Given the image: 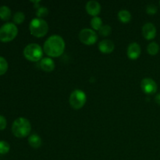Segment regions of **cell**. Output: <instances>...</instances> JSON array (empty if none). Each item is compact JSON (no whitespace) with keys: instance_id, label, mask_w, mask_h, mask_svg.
<instances>
[{"instance_id":"cell-1","label":"cell","mask_w":160,"mask_h":160,"mask_svg":"<svg viewBox=\"0 0 160 160\" xmlns=\"http://www.w3.org/2000/svg\"><path fill=\"white\" fill-rule=\"evenodd\" d=\"M44 51L51 57H59L65 49V42L60 35H51L44 44Z\"/></svg>"},{"instance_id":"cell-2","label":"cell","mask_w":160,"mask_h":160,"mask_svg":"<svg viewBox=\"0 0 160 160\" xmlns=\"http://www.w3.org/2000/svg\"><path fill=\"white\" fill-rule=\"evenodd\" d=\"M31 131V125L29 120L24 117H19L16 119L12 125V132L19 138H23L30 134Z\"/></svg>"},{"instance_id":"cell-3","label":"cell","mask_w":160,"mask_h":160,"mask_svg":"<svg viewBox=\"0 0 160 160\" xmlns=\"http://www.w3.org/2000/svg\"><path fill=\"white\" fill-rule=\"evenodd\" d=\"M29 29L33 36L36 38H42L48 33V25L45 20L37 17L30 22Z\"/></svg>"},{"instance_id":"cell-4","label":"cell","mask_w":160,"mask_h":160,"mask_svg":"<svg viewBox=\"0 0 160 160\" xmlns=\"http://www.w3.org/2000/svg\"><path fill=\"white\" fill-rule=\"evenodd\" d=\"M23 56L28 60L37 62L42 59L43 56V50L38 44H28L23 49Z\"/></svg>"},{"instance_id":"cell-5","label":"cell","mask_w":160,"mask_h":160,"mask_svg":"<svg viewBox=\"0 0 160 160\" xmlns=\"http://www.w3.org/2000/svg\"><path fill=\"white\" fill-rule=\"evenodd\" d=\"M18 34V28L13 23H6L0 28V41L8 42L13 40Z\"/></svg>"},{"instance_id":"cell-6","label":"cell","mask_w":160,"mask_h":160,"mask_svg":"<svg viewBox=\"0 0 160 160\" xmlns=\"http://www.w3.org/2000/svg\"><path fill=\"white\" fill-rule=\"evenodd\" d=\"M87 101V96L86 94L80 89H76L73 91L70 95L69 102L72 108L75 109H81Z\"/></svg>"},{"instance_id":"cell-7","label":"cell","mask_w":160,"mask_h":160,"mask_svg":"<svg viewBox=\"0 0 160 160\" xmlns=\"http://www.w3.org/2000/svg\"><path fill=\"white\" fill-rule=\"evenodd\" d=\"M79 39L84 45H92L98 41V34L93 29L84 28L80 31Z\"/></svg>"},{"instance_id":"cell-8","label":"cell","mask_w":160,"mask_h":160,"mask_svg":"<svg viewBox=\"0 0 160 160\" xmlns=\"http://www.w3.org/2000/svg\"><path fill=\"white\" fill-rule=\"evenodd\" d=\"M141 88L147 95H152L157 92V84L152 78H144L141 82Z\"/></svg>"},{"instance_id":"cell-9","label":"cell","mask_w":160,"mask_h":160,"mask_svg":"<svg viewBox=\"0 0 160 160\" xmlns=\"http://www.w3.org/2000/svg\"><path fill=\"white\" fill-rule=\"evenodd\" d=\"M85 9L89 15L97 17L101 11V5L98 2L95 1V0H91L87 2Z\"/></svg>"},{"instance_id":"cell-10","label":"cell","mask_w":160,"mask_h":160,"mask_svg":"<svg viewBox=\"0 0 160 160\" xmlns=\"http://www.w3.org/2000/svg\"><path fill=\"white\" fill-rule=\"evenodd\" d=\"M142 50H141V46L137 42H132L130 44L128 47L127 50V54L129 59H136L140 56Z\"/></svg>"},{"instance_id":"cell-11","label":"cell","mask_w":160,"mask_h":160,"mask_svg":"<svg viewBox=\"0 0 160 160\" xmlns=\"http://www.w3.org/2000/svg\"><path fill=\"white\" fill-rule=\"evenodd\" d=\"M142 34L147 40H152L156 35V28L152 23H146L142 28Z\"/></svg>"},{"instance_id":"cell-12","label":"cell","mask_w":160,"mask_h":160,"mask_svg":"<svg viewBox=\"0 0 160 160\" xmlns=\"http://www.w3.org/2000/svg\"><path fill=\"white\" fill-rule=\"evenodd\" d=\"M114 48H115V45H114L113 42H112L111 40H108V39L101 41L98 44V49L102 53L112 52L114 50Z\"/></svg>"},{"instance_id":"cell-13","label":"cell","mask_w":160,"mask_h":160,"mask_svg":"<svg viewBox=\"0 0 160 160\" xmlns=\"http://www.w3.org/2000/svg\"><path fill=\"white\" fill-rule=\"evenodd\" d=\"M55 62L52 59L49 57H45L42 59L40 62V67L42 70L46 72H51L55 69Z\"/></svg>"},{"instance_id":"cell-14","label":"cell","mask_w":160,"mask_h":160,"mask_svg":"<svg viewBox=\"0 0 160 160\" xmlns=\"http://www.w3.org/2000/svg\"><path fill=\"white\" fill-rule=\"evenodd\" d=\"M28 143L32 148H38L42 145V138L38 134H31L28 138Z\"/></svg>"},{"instance_id":"cell-15","label":"cell","mask_w":160,"mask_h":160,"mask_svg":"<svg viewBox=\"0 0 160 160\" xmlns=\"http://www.w3.org/2000/svg\"><path fill=\"white\" fill-rule=\"evenodd\" d=\"M118 18L123 23H128L131 20V14L127 9H121L118 12Z\"/></svg>"},{"instance_id":"cell-16","label":"cell","mask_w":160,"mask_h":160,"mask_svg":"<svg viewBox=\"0 0 160 160\" xmlns=\"http://www.w3.org/2000/svg\"><path fill=\"white\" fill-rule=\"evenodd\" d=\"M11 17V10L8 6H0V19L2 20H8Z\"/></svg>"},{"instance_id":"cell-17","label":"cell","mask_w":160,"mask_h":160,"mask_svg":"<svg viewBox=\"0 0 160 160\" xmlns=\"http://www.w3.org/2000/svg\"><path fill=\"white\" fill-rule=\"evenodd\" d=\"M159 51V45L156 42H152L149 43L147 46V52L148 54L152 56H155L157 54Z\"/></svg>"},{"instance_id":"cell-18","label":"cell","mask_w":160,"mask_h":160,"mask_svg":"<svg viewBox=\"0 0 160 160\" xmlns=\"http://www.w3.org/2000/svg\"><path fill=\"white\" fill-rule=\"evenodd\" d=\"M91 26L95 31H99L102 27V20L99 17H94L91 20Z\"/></svg>"},{"instance_id":"cell-19","label":"cell","mask_w":160,"mask_h":160,"mask_svg":"<svg viewBox=\"0 0 160 160\" xmlns=\"http://www.w3.org/2000/svg\"><path fill=\"white\" fill-rule=\"evenodd\" d=\"M25 20V15L21 11H18L16 12L13 16V21L17 24H20L23 23Z\"/></svg>"},{"instance_id":"cell-20","label":"cell","mask_w":160,"mask_h":160,"mask_svg":"<svg viewBox=\"0 0 160 160\" xmlns=\"http://www.w3.org/2000/svg\"><path fill=\"white\" fill-rule=\"evenodd\" d=\"M10 149L9 144L5 141H0V154H6Z\"/></svg>"},{"instance_id":"cell-21","label":"cell","mask_w":160,"mask_h":160,"mask_svg":"<svg viewBox=\"0 0 160 160\" xmlns=\"http://www.w3.org/2000/svg\"><path fill=\"white\" fill-rule=\"evenodd\" d=\"M8 70V62L3 57L0 56V75H3Z\"/></svg>"},{"instance_id":"cell-22","label":"cell","mask_w":160,"mask_h":160,"mask_svg":"<svg viewBox=\"0 0 160 160\" xmlns=\"http://www.w3.org/2000/svg\"><path fill=\"white\" fill-rule=\"evenodd\" d=\"M48 14V8L45 7V6H42L38 9L37 12H36V15H37L38 18L42 19L43 17H46Z\"/></svg>"},{"instance_id":"cell-23","label":"cell","mask_w":160,"mask_h":160,"mask_svg":"<svg viewBox=\"0 0 160 160\" xmlns=\"http://www.w3.org/2000/svg\"><path fill=\"white\" fill-rule=\"evenodd\" d=\"M111 31H112V28L109 25H102V27L99 30V34L105 37V36H108L109 34H110Z\"/></svg>"},{"instance_id":"cell-24","label":"cell","mask_w":160,"mask_h":160,"mask_svg":"<svg viewBox=\"0 0 160 160\" xmlns=\"http://www.w3.org/2000/svg\"><path fill=\"white\" fill-rule=\"evenodd\" d=\"M157 6L155 4H149L146 7V12L148 14H150V15H154L157 12Z\"/></svg>"},{"instance_id":"cell-25","label":"cell","mask_w":160,"mask_h":160,"mask_svg":"<svg viewBox=\"0 0 160 160\" xmlns=\"http://www.w3.org/2000/svg\"><path fill=\"white\" fill-rule=\"evenodd\" d=\"M7 125V121H6V118L3 116L0 115V131H2L6 128Z\"/></svg>"},{"instance_id":"cell-26","label":"cell","mask_w":160,"mask_h":160,"mask_svg":"<svg viewBox=\"0 0 160 160\" xmlns=\"http://www.w3.org/2000/svg\"><path fill=\"white\" fill-rule=\"evenodd\" d=\"M155 100H156V102L157 103V104H159L160 106V93L156 95V98H155Z\"/></svg>"},{"instance_id":"cell-27","label":"cell","mask_w":160,"mask_h":160,"mask_svg":"<svg viewBox=\"0 0 160 160\" xmlns=\"http://www.w3.org/2000/svg\"><path fill=\"white\" fill-rule=\"evenodd\" d=\"M159 6H160V2H159Z\"/></svg>"}]
</instances>
